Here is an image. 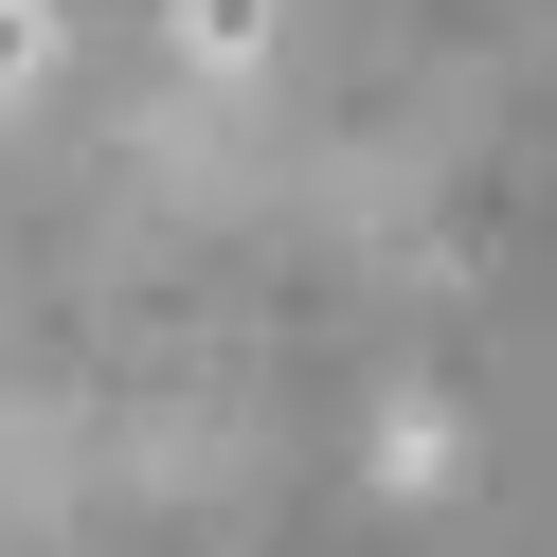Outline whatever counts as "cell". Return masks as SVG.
Returning <instances> with one entry per match:
<instances>
[{"label": "cell", "instance_id": "6da1fadb", "mask_svg": "<svg viewBox=\"0 0 557 557\" xmlns=\"http://www.w3.org/2000/svg\"><path fill=\"white\" fill-rule=\"evenodd\" d=\"M37 73H54V18H37V0H0V109H18Z\"/></svg>", "mask_w": 557, "mask_h": 557}]
</instances>
